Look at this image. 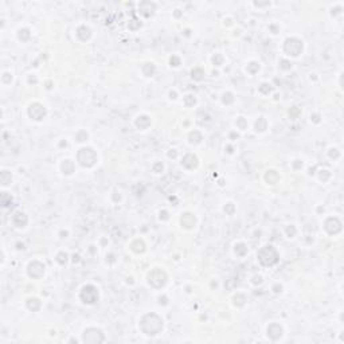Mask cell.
Masks as SVG:
<instances>
[{
	"mask_svg": "<svg viewBox=\"0 0 344 344\" xmlns=\"http://www.w3.org/2000/svg\"><path fill=\"white\" fill-rule=\"evenodd\" d=\"M140 328L147 335H156L163 328V320L157 315L148 313L145 315L140 321Z\"/></svg>",
	"mask_w": 344,
	"mask_h": 344,
	"instance_id": "1",
	"label": "cell"
},
{
	"mask_svg": "<svg viewBox=\"0 0 344 344\" xmlns=\"http://www.w3.org/2000/svg\"><path fill=\"white\" fill-rule=\"evenodd\" d=\"M258 261L265 266H272L278 261V253L273 246H265L258 252Z\"/></svg>",
	"mask_w": 344,
	"mask_h": 344,
	"instance_id": "2",
	"label": "cell"
},
{
	"mask_svg": "<svg viewBox=\"0 0 344 344\" xmlns=\"http://www.w3.org/2000/svg\"><path fill=\"white\" fill-rule=\"evenodd\" d=\"M78 162L83 167H92L97 162V155L92 148H82L78 152Z\"/></svg>",
	"mask_w": 344,
	"mask_h": 344,
	"instance_id": "3",
	"label": "cell"
},
{
	"mask_svg": "<svg viewBox=\"0 0 344 344\" xmlns=\"http://www.w3.org/2000/svg\"><path fill=\"white\" fill-rule=\"evenodd\" d=\"M148 282L151 287H153V288H162L163 285L167 282V276H165L163 270L155 269V270H152L148 276Z\"/></svg>",
	"mask_w": 344,
	"mask_h": 344,
	"instance_id": "4",
	"label": "cell"
},
{
	"mask_svg": "<svg viewBox=\"0 0 344 344\" xmlns=\"http://www.w3.org/2000/svg\"><path fill=\"white\" fill-rule=\"evenodd\" d=\"M284 50H285V52H288L289 55L297 57L302 51V43H301V41H298V39H296V38L287 39L285 46H284Z\"/></svg>",
	"mask_w": 344,
	"mask_h": 344,
	"instance_id": "5",
	"label": "cell"
},
{
	"mask_svg": "<svg viewBox=\"0 0 344 344\" xmlns=\"http://www.w3.org/2000/svg\"><path fill=\"white\" fill-rule=\"evenodd\" d=\"M81 298H82L83 302H87V304L96 302L97 298H98L97 289L93 287V285H87V287H85L82 289V292H81Z\"/></svg>",
	"mask_w": 344,
	"mask_h": 344,
	"instance_id": "6",
	"label": "cell"
},
{
	"mask_svg": "<svg viewBox=\"0 0 344 344\" xmlns=\"http://www.w3.org/2000/svg\"><path fill=\"white\" fill-rule=\"evenodd\" d=\"M104 340V336H102L101 331L100 329H96V328H89L87 331H85L83 333V342L86 343H100Z\"/></svg>",
	"mask_w": 344,
	"mask_h": 344,
	"instance_id": "7",
	"label": "cell"
},
{
	"mask_svg": "<svg viewBox=\"0 0 344 344\" xmlns=\"http://www.w3.org/2000/svg\"><path fill=\"white\" fill-rule=\"evenodd\" d=\"M28 114L32 120L39 121V120H42L44 116H46V109H44L41 104H32L28 109Z\"/></svg>",
	"mask_w": 344,
	"mask_h": 344,
	"instance_id": "8",
	"label": "cell"
},
{
	"mask_svg": "<svg viewBox=\"0 0 344 344\" xmlns=\"http://www.w3.org/2000/svg\"><path fill=\"white\" fill-rule=\"evenodd\" d=\"M325 230L329 234H337L342 230V222L337 218H328L325 222Z\"/></svg>",
	"mask_w": 344,
	"mask_h": 344,
	"instance_id": "9",
	"label": "cell"
},
{
	"mask_svg": "<svg viewBox=\"0 0 344 344\" xmlns=\"http://www.w3.org/2000/svg\"><path fill=\"white\" fill-rule=\"evenodd\" d=\"M44 273V266L42 265L41 262H38V261H35L32 263H30V266H28V274L32 277V278H39V277H42Z\"/></svg>",
	"mask_w": 344,
	"mask_h": 344,
	"instance_id": "10",
	"label": "cell"
},
{
	"mask_svg": "<svg viewBox=\"0 0 344 344\" xmlns=\"http://www.w3.org/2000/svg\"><path fill=\"white\" fill-rule=\"evenodd\" d=\"M182 164L184 165L186 168H188V169H192L195 168L196 165H198V159H196V156L192 155V153H187L184 157H183V162Z\"/></svg>",
	"mask_w": 344,
	"mask_h": 344,
	"instance_id": "11",
	"label": "cell"
},
{
	"mask_svg": "<svg viewBox=\"0 0 344 344\" xmlns=\"http://www.w3.org/2000/svg\"><path fill=\"white\" fill-rule=\"evenodd\" d=\"M267 335H269V337L270 339H273V340H277L281 335H282V328L280 327L278 324H270L269 325V328H267Z\"/></svg>",
	"mask_w": 344,
	"mask_h": 344,
	"instance_id": "12",
	"label": "cell"
},
{
	"mask_svg": "<svg viewBox=\"0 0 344 344\" xmlns=\"http://www.w3.org/2000/svg\"><path fill=\"white\" fill-rule=\"evenodd\" d=\"M153 11H155V4L153 3H151V2H142L140 4V12L144 16H149L153 14Z\"/></svg>",
	"mask_w": 344,
	"mask_h": 344,
	"instance_id": "13",
	"label": "cell"
},
{
	"mask_svg": "<svg viewBox=\"0 0 344 344\" xmlns=\"http://www.w3.org/2000/svg\"><path fill=\"white\" fill-rule=\"evenodd\" d=\"M195 222H196L195 217L192 215V214H190V212H187V214H184V215L182 217V226L187 227V229H191L192 226H195Z\"/></svg>",
	"mask_w": 344,
	"mask_h": 344,
	"instance_id": "14",
	"label": "cell"
},
{
	"mask_svg": "<svg viewBox=\"0 0 344 344\" xmlns=\"http://www.w3.org/2000/svg\"><path fill=\"white\" fill-rule=\"evenodd\" d=\"M12 222H14V225L17 227H23L27 225V217H26L23 212H17L14 215V218H12Z\"/></svg>",
	"mask_w": 344,
	"mask_h": 344,
	"instance_id": "15",
	"label": "cell"
},
{
	"mask_svg": "<svg viewBox=\"0 0 344 344\" xmlns=\"http://www.w3.org/2000/svg\"><path fill=\"white\" fill-rule=\"evenodd\" d=\"M77 37L81 39V41H86V39L90 38V30L87 27H85V26H82V27H79L77 31Z\"/></svg>",
	"mask_w": 344,
	"mask_h": 344,
	"instance_id": "16",
	"label": "cell"
},
{
	"mask_svg": "<svg viewBox=\"0 0 344 344\" xmlns=\"http://www.w3.org/2000/svg\"><path fill=\"white\" fill-rule=\"evenodd\" d=\"M149 124H151V120H149V117H147V116H141V117H138L136 120V125L140 129H145Z\"/></svg>",
	"mask_w": 344,
	"mask_h": 344,
	"instance_id": "17",
	"label": "cell"
},
{
	"mask_svg": "<svg viewBox=\"0 0 344 344\" xmlns=\"http://www.w3.org/2000/svg\"><path fill=\"white\" fill-rule=\"evenodd\" d=\"M265 179L267 183L274 184V183H277V180H278V175H277V172H274V171H267L265 175Z\"/></svg>",
	"mask_w": 344,
	"mask_h": 344,
	"instance_id": "18",
	"label": "cell"
},
{
	"mask_svg": "<svg viewBox=\"0 0 344 344\" xmlns=\"http://www.w3.org/2000/svg\"><path fill=\"white\" fill-rule=\"evenodd\" d=\"M144 242L140 239H136L135 242L132 243V250L133 252H136V253H141V252H144Z\"/></svg>",
	"mask_w": 344,
	"mask_h": 344,
	"instance_id": "19",
	"label": "cell"
},
{
	"mask_svg": "<svg viewBox=\"0 0 344 344\" xmlns=\"http://www.w3.org/2000/svg\"><path fill=\"white\" fill-rule=\"evenodd\" d=\"M27 307L32 311H38L39 308H41V301L37 300V298H30L27 301Z\"/></svg>",
	"mask_w": 344,
	"mask_h": 344,
	"instance_id": "20",
	"label": "cell"
},
{
	"mask_svg": "<svg viewBox=\"0 0 344 344\" xmlns=\"http://www.w3.org/2000/svg\"><path fill=\"white\" fill-rule=\"evenodd\" d=\"M235 253L238 254V256H245V254L247 253L246 245H245V243H238V245L235 246Z\"/></svg>",
	"mask_w": 344,
	"mask_h": 344,
	"instance_id": "21",
	"label": "cell"
},
{
	"mask_svg": "<svg viewBox=\"0 0 344 344\" xmlns=\"http://www.w3.org/2000/svg\"><path fill=\"white\" fill-rule=\"evenodd\" d=\"M191 74H192V78L194 79H196V81H200V79L203 78V75H204V71L202 69H194Z\"/></svg>",
	"mask_w": 344,
	"mask_h": 344,
	"instance_id": "22",
	"label": "cell"
},
{
	"mask_svg": "<svg viewBox=\"0 0 344 344\" xmlns=\"http://www.w3.org/2000/svg\"><path fill=\"white\" fill-rule=\"evenodd\" d=\"M62 169L65 171V173H71L73 172V163L70 160H65V163L62 164Z\"/></svg>",
	"mask_w": 344,
	"mask_h": 344,
	"instance_id": "23",
	"label": "cell"
},
{
	"mask_svg": "<svg viewBox=\"0 0 344 344\" xmlns=\"http://www.w3.org/2000/svg\"><path fill=\"white\" fill-rule=\"evenodd\" d=\"M142 71H144L145 75H148V77H149V75H152V74L155 73V66L152 65V63H147L144 67H142Z\"/></svg>",
	"mask_w": 344,
	"mask_h": 344,
	"instance_id": "24",
	"label": "cell"
},
{
	"mask_svg": "<svg viewBox=\"0 0 344 344\" xmlns=\"http://www.w3.org/2000/svg\"><path fill=\"white\" fill-rule=\"evenodd\" d=\"M256 128H257V131H263V129L266 128V121H265V118H260L257 121L256 124Z\"/></svg>",
	"mask_w": 344,
	"mask_h": 344,
	"instance_id": "25",
	"label": "cell"
},
{
	"mask_svg": "<svg viewBox=\"0 0 344 344\" xmlns=\"http://www.w3.org/2000/svg\"><path fill=\"white\" fill-rule=\"evenodd\" d=\"M11 182V175L7 173V171H3L2 172V183L3 184H8Z\"/></svg>",
	"mask_w": 344,
	"mask_h": 344,
	"instance_id": "26",
	"label": "cell"
},
{
	"mask_svg": "<svg viewBox=\"0 0 344 344\" xmlns=\"http://www.w3.org/2000/svg\"><path fill=\"white\" fill-rule=\"evenodd\" d=\"M233 101H234V97L231 93H226V94L223 96V102H225V104H231Z\"/></svg>",
	"mask_w": 344,
	"mask_h": 344,
	"instance_id": "27",
	"label": "cell"
},
{
	"mask_svg": "<svg viewBox=\"0 0 344 344\" xmlns=\"http://www.w3.org/2000/svg\"><path fill=\"white\" fill-rule=\"evenodd\" d=\"M28 37H30L28 30H20V32H19V38L22 39V41H27Z\"/></svg>",
	"mask_w": 344,
	"mask_h": 344,
	"instance_id": "28",
	"label": "cell"
},
{
	"mask_svg": "<svg viewBox=\"0 0 344 344\" xmlns=\"http://www.w3.org/2000/svg\"><path fill=\"white\" fill-rule=\"evenodd\" d=\"M184 102H186L187 106H191V105L195 104V98H194L192 96H186V97H184Z\"/></svg>",
	"mask_w": 344,
	"mask_h": 344,
	"instance_id": "29",
	"label": "cell"
},
{
	"mask_svg": "<svg viewBox=\"0 0 344 344\" xmlns=\"http://www.w3.org/2000/svg\"><path fill=\"white\" fill-rule=\"evenodd\" d=\"M298 114H300V109H298V108H293V109H290V112H289L290 118H297Z\"/></svg>",
	"mask_w": 344,
	"mask_h": 344,
	"instance_id": "30",
	"label": "cell"
},
{
	"mask_svg": "<svg viewBox=\"0 0 344 344\" xmlns=\"http://www.w3.org/2000/svg\"><path fill=\"white\" fill-rule=\"evenodd\" d=\"M320 172H321V173H320V179H321V180H324V182L327 180L328 177L331 176V173L327 171V169H324V171H320Z\"/></svg>",
	"mask_w": 344,
	"mask_h": 344,
	"instance_id": "31",
	"label": "cell"
},
{
	"mask_svg": "<svg viewBox=\"0 0 344 344\" xmlns=\"http://www.w3.org/2000/svg\"><path fill=\"white\" fill-rule=\"evenodd\" d=\"M258 69H260V66H258L257 63H250V65L247 66V70L250 71V73H256Z\"/></svg>",
	"mask_w": 344,
	"mask_h": 344,
	"instance_id": "32",
	"label": "cell"
},
{
	"mask_svg": "<svg viewBox=\"0 0 344 344\" xmlns=\"http://www.w3.org/2000/svg\"><path fill=\"white\" fill-rule=\"evenodd\" d=\"M171 65L172 66H179L180 65V59L177 57H172L171 58Z\"/></svg>",
	"mask_w": 344,
	"mask_h": 344,
	"instance_id": "33",
	"label": "cell"
},
{
	"mask_svg": "<svg viewBox=\"0 0 344 344\" xmlns=\"http://www.w3.org/2000/svg\"><path fill=\"white\" fill-rule=\"evenodd\" d=\"M58 262H59V263L66 262V254L65 253H59V254H58Z\"/></svg>",
	"mask_w": 344,
	"mask_h": 344,
	"instance_id": "34",
	"label": "cell"
},
{
	"mask_svg": "<svg viewBox=\"0 0 344 344\" xmlns=\"http://www.w3.org/2000/svg\"><path fill=\"white\" fill-rule=\"evenodd\" d=\"M212 61H214V63L215 65H221L222 63V57L221 55H215L212 58Z\"/></svg>",
	"mask_w": 344,
	"mask_h": 344,
	"instance_id": "35",
	"label": "cell"
},
{
	"mask_svg": "<svg viewBox=\"0 0 344 344\" xmlns=\"http://www.w3.org/2000/svg\"><path fill=\"white\" fill-rule=\"evenodd\" d=\"M287 233H288V235L293 237V235H294V233H296V229H294L293 226H290V227H288V229H287Z\"/></svg>",
	"mask_w": 344,
	"mask_h": 344,
	"instance_id": "36",
	"label": "cell"
},
{
	"mask_svg": "<svg viewBox=\"0 0 344 344\" xmlns=\"http://www.w3.org/2000/svg\"><path fill=\"white\" fill-rule=\"evenodd\" d=\"M153 171L155 172H159V171H163V165L157 163V164H155V167H153Z\"/></svg>",
	"mask_w": 344,
	"mask_h": 344,
	"instance_id": "37",
	"label": "cell"
},
{
	"mask_svg": "<svg viewBox=\"0 0 344 344\" xmlns=\"http://www.w3.org/2000/svg\"><path fill=\"white\" fill-rule=\"evenodd\" d=\"M329 156H331V157H337V156H339V152H337L336 149H331Z\"/></svg>",
	"mask_w": 344,
	"mask_h": 344,
	"instance_id": "38",
	"label": "cell"
},
{
	"mask_svg": "<svg viewBox=\"0 0 344 344\" xmlns=\"http://www.w3.org/2000/svg\"><path fill=\"white\" fill-rule=\"evenodd\" d=\"M237 124H238V125H239V127L242 128V129H243L245 127H246V125H245V120H243V118H239L238 121H237Z\"/></svg>",
	"mask_w": 344,
	"mask_h": 344,
	"instance_id": "39",
	"label": "cell"
},
{
	"mask_svg": "<svg viewBox=\"0 0 344 344\" xmlns=\"http://www.w3.org/2000/svg\"><path fill=\"white\" fill-rule=\"evenodd\" d=\"M294 167L296 168H300V167H302V163L300 164V163H294Z\"/></svg>",
	"mask_w": 344,
	"mask_h": 344,
	"instance_id": "40",
	"label": "cell"
},
{
	"mask_svg": "<svg viewBox=\"0 0 344 344\" xmlns=\"http://www.w3.org/2000/svg\"><path fill=\"white\" fill-rule=\"evenodd\" d=\"M169 156H171V157H175V156H176V152H169Z\"/></svg>",
	"mask_w": 344,
	"mask_h": 344,
	"instance_id": "41",
	"label": "cell"
}]
</instances>
